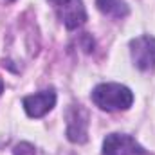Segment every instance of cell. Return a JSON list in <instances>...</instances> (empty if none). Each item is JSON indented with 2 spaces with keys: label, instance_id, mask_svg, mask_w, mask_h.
I'll list each match as a JSON object with an SVG mask.
<instances>
[{
  "label": "cell",
  "instance_id": "5",
  "mask_svg": "<svg viewBox=\"0 0 155 155\" xmlns=\"http://www.w3.org/2000/svg\"><path fill=\"white\" fill-rule=\"evenodd\" d=\"M88 135V114L83 107L74 105L67 112V137L69 141L83 144Z\"/></svg>",
  "mask_w": 155,
  "mask_h": 155
},
{
  "label": "cell",
  "instance_id": "3",
  "mask_svg": "<svg viewBox=\"0 0 155 155\" xmlns=\"http://www.w3.org/2000/svg\"><path fill=\"white\" fill-rule=\"evenodd\" d=\"M132 60L137 69L152 71L155 69V38L153 36H139L130 41Z\"/></svg>",
  "mask_w": 155,
  "mask_h": 155
},
{
  "label": "cell",
  "instance_id": "10",
  "mask_svg": "<svg viewBox=\"0 0 155 155\" xmlns=\"http://www.w3.org/2000/svg\"><path fill=\"white\" fill-rule=\"evenodd\" d=\"M9 2H13V0H9Z\"/></svg>",
  "mask_w": 155,
  "mask_h": 155
},
{
  "label": "cell",
  "instance_id": "1",
  "mask_svg": "<svg viewBox=\"0 0 155 155\" xmlns=\"http://www.w3.org/2000/svg\"><path fill=\"white\" fill-rule=\"evenodd\" d=\"M92 101L96 107L107 112L128 110L134 103V94L128 87L119 83H103L92 90Z\"/></svg>",
  "mask_w": 155,
  "mask_h": 155
},
{
  "label": "cell",
  "instance_id": "7",
  "mask_svg": "<svg viewBox=\"0 0 155 155\" xmlns=\"http://www.w3.org/2000/svg\"><path fill=\"white\" fill-rule=\"evenodd\" d=\"M97 9L110 18H124L128 15V5L124 0H96Z\"/></svg>",
  "mask_w": 155,
  "mask_h": 155
},
{
  "label": "cell",
  "instance_id": "6",
  "mask_svg": "<svg viewBox=\"0 0 155 155\" xmlns=\"http://www.w3.org/2000/svg\"><path fill=\"white\" fill-rule=\"evenodd\" d=\"M22 103H24V108L29 117H41L47 112H51L52 107L56 105V92L52 88L41 90L33 96H25Z\"/></svg>",
  "mask_w": 155,
  "mask_h": 155
},
{
  "label": "cell",
  "instance_id": "9",
  "mask_svg": "<svg viewBox=\"0 0 155 155\" xmlns=\"http://www.w3.org/2000/svg\"><path fill=\"white\" fill-rule=\"evenodd\" d=\"M4 92V83H2V79H0V94Z\"/></svg>",
  "mask_w": 155,
  "mask_h": 155
},
{
  "label": "cell",
  "instance_id": "4",
  "mask_svg": "<svg viewBox=\"0 0 155 155\" xmlns=\"http://www.w3.org/2000/svg\"><path fill=\"white\" fill-rule=\"evenodd\" d=\"M143 146L126 134H110L103 141V155H144Z\"/></svg>",
  "mask_w": 155,
  "mask_h": 155
},
{
  "label": "cell",
  "instance_id": "8",
  "mask_svg": "<svg viewBox=\"0 0 155 155\" xmlns=\"http://www.w3.org/2000/svg\"><path fill=\"white\" fill-rule=\"evenodd\" d=\"M0 155H35V146L29 143L0 144Z\"/></svg>",
  "mask_w": 155,
  "mask_h": 155
},
{
  "label": "cell",
  "instance_id": "2",
  "mask_svg": "<svg viewBox=\"0 0 155 155\" xmlns=\"http://www.w3.org/2000/svg\"><path fill=\"white\" fill-rule=\"evenodd\" d=\"M49 2L54 5L60 20L69 29H76L85 24L87 11H85V5L81 0H49Z\"/></svg>",
  "mask_w": 155,
  "mask_h": 155
}]
</instances>
